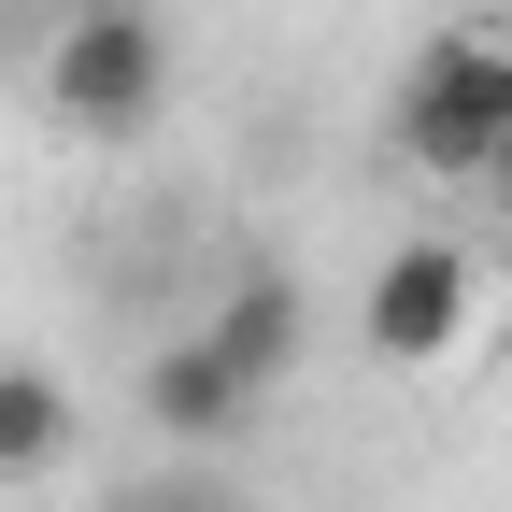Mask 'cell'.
I'll list each match as a JSON object with an SVG mask.
<instances>
[{
	"label": "cell",
	"mask_w": 512,
	"mask_h": 512,
	"mask_svg": "<svg viewBox=\"0 0 512 512\" xmlns=\"http://www.w3.org/2000/svg\"><path fill=\"white\" fill-rule=\"evenodd\" d=\"M157 100H171L157 0H57V29H43V114L72 128V143H128V128H157Z\"/></svg>",
	"instance_id": "cell-1"
},
{
	"label": "cell",
	"mask_w": 512,
	"mask_h": 512,
	"mask_svg": "<svg viewBox=\"0 0 512 512\" xmlns=\"http://www.w3.org/2000/svg\"><path fill=\"white\" fill-rule=\"evenodd\" d=\"M512 143V29H441L413 72H399V171L427 185H484Z\"/></svg>",
	"instance_id": "cell-2"
},
{
	"label": "cell",
	"mask_w": 512,
	"mask_h": 512,
	"mask_svg": "<svg viewBox=\"0 0 512 512\" xmlns=\"http://www.w3.org/2000/svg\"><path fill=\"white\" fill-rule=\"evenodd\" d=\"M356 328H370V356H384V370H456V356L498 328V271H484V242H456V228H413V242L370 271Z\"/></svg>",
	"instance_id": "cell-3"
},
{
	"label": "cell",
	"mask_w": 512,
	"mask_h": 512,
	"mask_svg": "<svg viewBox=\"0 0 512 512\" xmlns=\"http://www.w3.org/2000/svg\"><path fill=\"white\" fill-rule=\"evenodd\" d=\"M143 427H157V441H185V456H214V441H242V427H256V384H242L200 328H185V342H157V356H143Z\"/></svg>",
	"instance_id": "cell-4"
},
{
	"label": "cell",
	"mask_w": 512,
	"mask_h": 512,
	"mask_svg": "<svg viewBox=\"0 0 512 512\" xmlns=\"http://www.w3.org/2000/svg\"><path fill=\"white\" fill-rule=\"evenodd\" d=\"M242 384H256V399H271V384L299 370V342H313V299H299V271H242L228 299H214V328H200Z\"/></svg>",
	"instance_id": "cell-5"
},
{
	"label": "cell",
	"mask_w": 512,
	"mask_h": 512,
	"mask_svg": "<svg viewBox=\"0 0 512 512\" xmlns=\"http://www.w3.org/2000/svg\"><path fill=\"white\" fill-rule=\"evenodd\" d=\"M57 456H72V384L29 370V356H0V484H43Z\"/></svg>",
	"instance_id": "cell-6"
},
{
	"label": "cell",
	"mask_w": 512,
	"mask_h": 512,
	"mask_svg": "<svg viewBox=\"0 0 512 512\" xmlns=\"http://www.w3.org/2000/svg\"><path fill=\"white\" fill-rule=\"evenodd\" d=\"M470 200H484V214H498V228H512V143H498V171H484V185H470Z\"/></svg>",
	"instance_id": "cell-7"
},
{
	"label": "cell",
	"mask_w": 512,
	"mask_h": 512,
	"mask_svg": "<svg viewBox=\"0 0 512 512\" xmlns=\"http://www.w3.org/2000/svg\"><path fill=\"white\" fill-rule=\"evenodd\" d=\"M128 512H228V498H200V484H157V498H128Z\"/></svg>",
	"instance_id": "cell-8"
}]
</instances>
